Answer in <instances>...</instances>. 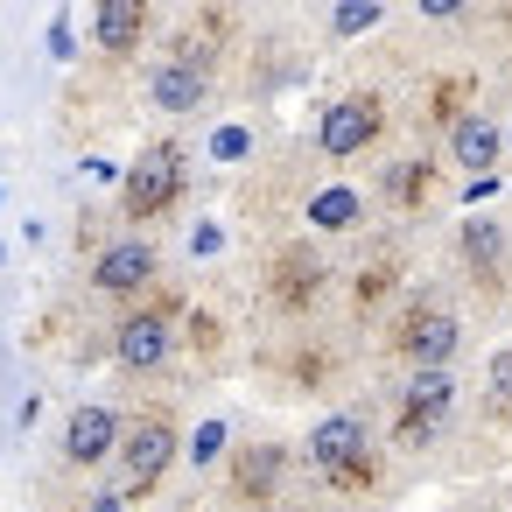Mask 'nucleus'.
<instances>
[{
	"label": "nucleus",
	"instance_id": "12",
	"mask_svg": "<svg viewBox=\"0 0 512 512\" xmlns=\"http://www.w3.org/2000/svg\"><path fill=\"white\" fill-rule=\"evenodd\" d=\"M281 470H288V449L253 442V449H239V456H232V491H239L246 505H267V498H274V484H281Z\"/></svg>",
	"mask_w": 512,
	"mask_h": 512
},
{
	"label": "nucleus",
	"instance_id": "2",
	"mask_svg": "<svg viewBox=\"0 0 512 512\" xmlns=\"http://www.w3.org/2000/svg\"><path fill=\"white\" fill-rule=\"evenodd\" d=\"M120 498H148L162 484V470L176 463V421L169 414H141L134 428H120Z\"/></svg>",
	"mask_w": 512,
	"mask_h": 512
},
{
	"label": "nucleus",
	"instance_id": "5",
	"mask_svg": "<svg viewBox=\"0 0 512 512\" xmlns=\"http://www.w3.org/2000/svg\"><path fill=\"white\" fill-rule=\"evenodd\" d=\"M176 302H148V309H134V316H120V330H113V358L127 365V372H155L169 351H176Z\"/></svg>",
	"mask_w": 512,
	"mask_h": 512
},
{
	"label": "nucleus",
	"instance_id": "14",
	"mask_svg": "<svg viewBox=\"0 0 512 512\" xmlns=\"http://www.w3.org/2000/svg\"><path fill=\"white\" fill-rule=\"evenodd\" d=\"M498 148H505V134H498L484 113H463V120L449 127V162L470 169V176H484V169L498 162Z\"/></svg>",
	"mask_w": 512,
	"mask_h": 512
},
{
	"label": "nucleus",
	"instance_id": "25",
	"mask_svg": "<svg viewBox=\"0 0 512 512\" xmlns=\"http://www.w3.org/2000/svg\"><path fill=\"white\" fill-rule=\"evenodd\" d=\"M505 141H512V127H505Z\"/></svg>",
	"mask_w": 512,
	"mask_h": 512
},
{
	"label": "nucleus",
	"instance_id": "10",
	"mask_svg": "<svg viewBox=\"0 0 512 512\" xmlns=\"http://www.w3.org/2000/svg\"><path fill=\"white\" fill-rule=\"evenodd\" d=\"M316 288H323V260H316L309 246L274 253V281H267V295H274L281 309H309V302H316Z\"/></svg>",
	"mask_w": 512,
	"mask_h": 512
},
{
	"label": "nucleus",
	"instance_id": "15",
	"mask_svg": "<svg viewBox=\"0 0 512 512\" xmlns=\"http://www.w3.org/2000/svg\"><path fill=\"white\" fill-rule=\"evenodd\" d=\"M463 260H470L477 274H498V267H505V232H498L491 218H463Z\"/></svg>",
	"mask_w": 512,
	"mask_h": 512
},
{
	"label": "nucleus",
	"instance_id": "17",
	"mask_svg": "<svg viewBox=\"0 0 512 512\" xmlns=\"http://www.w3.org/2000/svg\"><path fill=\"white\" fill-rule=\"evenodd\" d=\"M386 22V8H372V0H365V8H337L330 15V36H365V29H379Z\"/></svg>",
	"mask_w": 512,
	"mask_h": 512
},
{
	"label": "nucleus",
	"instance_id": "13",
	"mask_svg": "<svg viewBox=\"0 0 512 512\" xmlns=\"http://www.w3.org/2000/svg\"><path fill=\"white\" fill-rule=\"evenodd\" d=\"M141 36H148V8H141V0H106V8H92V43L106 57L141 50Z\"/></svg>",
	"mask_w": 512,
	"mask_h": 512
},
{
	"label": "nucleus",
	"instance_id": "21",
	"mask_svg": "<svg viewBox=\"0 0 512 512\" xmlns=\"http://www.w3.org/2000/svg\"><path fill=\"white\" fill-rule=\"evenodd\" d=\"M246 148H253V134H246V127H225V134L211 141V155H218V162H232V155H246Z\"/></svg>",
	"mask_w": 512,
	"mask_h": 512
},
{
	"label": "nucleus",
	"instance_id": "22",
	"mask_svg": "<svg viewBox=\"0 0 512 512\" xmlns=\"http://www.w3.org/2000/svg\"><path fill=\"white\" fill-rule=\"evenodd\" d=\"M50 57H78V36H71V15L50 22Z\"/></svg>",
	"mask_w": 512,
	"mask_h": 512
},
{
	"label": "nucleus",
	"instance_id": "11",
	"mask_svg": "<svg viewBox=\"0 0 512 512\" xmlns=\"http://www.w3.org/2000/svg\"><path fill=\"white\" fill-rule=\"evenodd\" d=\"M204 92H211V71L190 64V57H169V64L148 78V99H155L162 113H190V106H204Z\"/></svg>",
	"mask_w": 512,
	"mask_h": 512
},
{
	"label": "nucleus",
	"instance_id": "8",
	"mask_svg": "<svg viewBox=\"0 0 512 512\" xmlns=\"http://www.w3.org/2000/svg\"><path fill=\"white\" fill-rule=\"evenodd\" d=\"M155 281V246L148 239H113L99 260H92V288L99 295H141Z\"/></svg>",
	"mask_w": 512,
	"mask_h": 512
},
{
	"label": "nucleus",
	"instance_id": "16",
	"mask_svg": "<svg viewBox=\"0 0 512 512\" xmlns=\"http://www.w3.org/2000/svg\"><path fill=\"white\" fill-rule=\"evenodd\" d=\"M309 225H323V232H351V225H358V190H323V197L309 204Z\"/></svg>",
	"mask_w": 512,
	"mask_h": 512
},
{
	"label": "nucleus",
	"instance_id": "6",
	"mask_svg": "<svg viewBox=\"0 0 512 512\" xmlns=\"http://www.w3.org/2000/svg\"><path fill=\"white\" fill-rule=\"evenodd\" d=\"M379 127H386L379 99H372V92H351V99H337V106L323 113V127H316V148H323L330 162H351V155H365V148L379 141Z\"/></svg>",
	"mask_w": 512,
	"mask_h": 512
},
{
	"label": "nucleus",
	"instance_id": "1",
	"mask_svg": "<svg viewBox=\"0 0 512 512\" xmlns=\"http://www.w3.org/2000/svg\"><path fill=\"white\" fill-rule=\"evenodd\" d=\"M183 183H190L183 148H176V141H155V148H141V162L127 169L120 204H127V218H169V211L183 204Z\"/></svg>",
	"mask_w": 512,
	"mask_h": 512
},
{
	"label": "nucleus",
	"instance_id": "7",
	"mask_svg": "<svg viewBox=\"0 0 512 512\" xmlns=\"http://www.w3.org/2000/svg\"><path fill=\"white\" fill-rule=\"evenodd\" d=\"M456 407V379L449 372H414L407 379V393H400V421H393V442H407V449H421L435 428H442V414Z\"/></svg>",
	"mask_w": 512,
	"mask_h": 512
},
{
	"label": "nucleus",
	"instance_id": "20",
	"mask_svg": "<svg viewBox=\"0 0 512 512\" xmlns=\"http://www.w3.org/2000/svg\"><path fill=\"white\" fill-rule=\"evenodd\" d=\"M218 449H225V421H204V428H197V442H190V456H197V463H211Z\"/></svg>",
	"mask_w": 512,
	"mask_h": 512
},
{
	"label": "nucleus",
	"instance_id": "3",
	"mask_svg": "<svg viewBox=\"0 0 512 512\" xmlns=\"http://www.w3.org/2000/svg\"><path fill=\"white\" fill-rule=\"evenodd\" d=\"M309 463H316L337 491H365V484L379 477V463H372V449H365V421H358V414H330V421H316V435H309Z\"/></svg>",
	"mask_w": 512,
	"mask_h": 512
},
{
	"label": "nucleus",
	"instance_id": "19",
	"mask_svg": "<svg viewBox=\"0 0 512 512\" xmlns=\"http://www.w3.org/2000/svg\"><path fill=\"white\" fill-rule=\"evenodd\" d=\"M386 288H393V267H365V274H358V309H365V302H379Z\"/></svg>",
	"mask_w": 512,
	"mask_h": 512
},
{
	"label": "nucleus",
	"instance_id": "23",
	"mask_svg": "<svg viewBox=\"0 0 512 512\" xmlns=\"http://www.w3.org/2000/svg\"><path fill=\"white\" fill-rule=\"evenodd\" d=\"M491 393H498V400H512V351H498V358H491Z\"/></svg>",
	"mask_w": 512,
	"mask_h": 512
},
{
	"label": "nucleus",
	"instance_id": "18",
	"mask_svg": "<svg viewBox=\"0 0 512 512\" xmlns=\"http://www.w3.org/2000/svg\"><path fill=\"white\" fill-rule=\"evenodd\" d=\"M393 197H428V162H414V169H393Z\"/></svg>",
	"mask_w": 512,
	"mask_h": 512
},
{
	"label": "nucleus",
	"instance_id": "24",
	"mask_svg": "<svg viewBox=\"0 0 512 512\" xmlns=\"http://www.w3.org/2000/svg\"><path fill=\"white\" fill-rule=\"evenodd\" d=\"M92 512H127V498H120V491H99V498H92Z\"/></svg>",
	"mask_w": 512,
	"mask_h": 512
},
{
	"label": "nucleus",
	"instance_id": "9",
	"mask_svg": "<svg viewBox=\"0 0 512 512\" xmlns=\"http://www.w3.org/2000/svg\"><path fill=\"white\" fill-rule=\"evenodd\" d=\"M113 449H120V414H113V407H99V400H85V407L64 421V463L92 470V463H106Z\"/></svg>",
	"mask_w": 512,
	"mask_h": 512
},
{
	"label": "nucleus",
	"instance_id": "4",
	"mask_svg": "<svg viewBox=\"0 0 512 512\" xmlns=\"http://www.w3.org/2000/svg\"><path fill=\"white\" fill-rule=\"evenodd\" d=\"M456 344H463V330H456V316H449V309H428V302H414V309L393 323V351H400L414 372H449Z\"/></svg>",
	"mask_w": 512,
	"mask_h": 512
}]
</instances>
